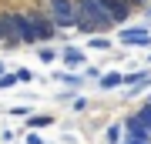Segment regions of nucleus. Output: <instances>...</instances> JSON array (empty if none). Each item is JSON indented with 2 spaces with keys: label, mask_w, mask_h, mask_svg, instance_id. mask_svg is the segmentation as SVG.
Returning a JSON list of instances; mask_svg holds the SVG:
<instances>
[{
  "label": "nucleus",
  "mask_w": 151,
  "mask_h": 144,
  "mask_svg": "<svg viewBox=\"0 0 151 144\" xmlns=\"http://www.w3.org/2000/svg\"><path fill=\"white\" fill-rule=\"evenodd\" d=\"M74 14H77V20L74 27L81 34H104V30H111V17L104 14V7L97 4V0H74Z\"/></svg>",
  "instance_id": "f257e3e1"
},
{
  "label": "nucleus",
  "mask_w": 151,
  "mask_h": 144,
  "mask_svg": "<svg viewBox=\"0 0 151 144\" xmlns=\"http://www.w3.org/2000/svg\"><path fill=\"white\" fill-rule=\"evenodd\" d=\"M47 17L54 20V27H74V0H47Z\"/></svg>",
  "instance_id": "f03ea898"
},
{
  "label": "nucleus",
  "mask_w": 151,
  "mask_h": 144,
  "mask_svg": "<svg viewBox=\"0 0 151 144\" xmlns=\"http://www.w3.org/2000/svg\"><path fill=\"white\" fill-rule=\"evenodd\" d=\"M27 20H30V27H34V37H37V44L54 40L57 27H54V20L47 17V10H27Z\"/></svg>",
  "instance_id": "7ed1b4c3"
},
{
  "label": "nucleus",
  "mask_w": 151,
  "mask_h": 144,
  "mask_svg": "<svg viewBox=\"0 0 151 144\" xmlns=\"http://www.w3.org/2000/svg\"><path fill=\"white\" fill-rule=\"evenodd\" d=\"M97 4L104 7V14L111 17V24H124L131 14H134V7H131L128 0H97Z\"/></svg>",
  "instance_id": "20e7f679"
},
{
  "label": "nucleus",
  "mask_w": 151,
  "mask_h": 144,
  "mask_svg": "<svg viewBox=\"0 0 151 144\" xmlns=\"http://www.w3.org/2000/svg\"><path fill=\"white\" fill-rule=\"evenodd\" d=\"M121 44H128V47H148L151 44V34L145 30V27H124V30L118 34Z\"/></svg>",
  "instance_id": "39448f33"
},
{
  "label": "nucleus",
  "mask_w": 151,
  "mask_h": 144,
  "mask_svg": "<svg viewBox=\"0 0 151 144\" xmlns=\"http://www.w3.org/2000/svg\"><path fill=\"white\" fill-rule=\"evenodd\" d=\"M14 27H17V40H20V44H37L34 27H30V20H27V14H14Z\"/></svg>",
  "instance_id": "423d86ee"
},
{
  "label": "nucleus",
  "mask_w": 151,
  "mask_h": 144,
  "mask_svg": "<svg viewBox=\"0 0 151 144\" xmlns=\"http://www.w3.org/2000/svg\"><path fill=\"white\" fill-rule=\"evenodd\" d=\"M124 131H128V138H131V141H151V131H148L145 124H141V121L134 117V114H131V117L124 121Z\"/></svg>",
  "instance_id": "0eeeda50"
},
{
  "label": "nucleus",
  "mask_w": 151,
  "mask_h": 144,
  "mask_svg": "<svg viewBox=\"0 0 151 144\" xmlns=\"http://www.w3.org/2000/svg\"><path fill=\"white\" fill-rule=\"evenodd\" d=\"M60 64H67V67H77V64H84V54L77 50V47H67L64 54H60Z\"/></svg>",
  "instance_id": "6e6552de"
},
{
  "label": "nucleus",
  "mask_w": 151,
  "mask_h": 144,
  "mask_svg": "<svg viewBox=\"0 0 151 144\" xmlns=\"http://www.w3.org/2000/svg\"><path fill=\"white\" fill-rule=\"evenodd\" d=\"M97 84H101L104 91H111V87H121V84H124V77L114 70V74H101V80H97Z\"/></svg>",
  "instance_id": "1a4fd4ad"
},
{
  "label": "nucleus",
  "mask_w": 151,
  "mask_h": 144,
  "mask_svg": "<svg viewBox=\"0 0 151 144\" xmlns=\"http://www.w3.org/2000/svg\"><path fill=\"white\" fill-rule=\"evenodd\" d=\"M134 117H138V121H141V124H145V128L151 131V101H145V104H141V111L134 114Z\"/></svg>",
  "instance_id": "9d476101"
},
{
  "label": "nucleus",
  "mask_w": 151,
  "mask_h": 144,
  "mask_svg": "<svg viewBox=\"0 0 151 144\" xmlns=\"http://www.w3.org/2000/svg\"><path fill=\"white\" fill-rule=\"evenodd\" d=\"M30 128H47V124H54V117H47V114H37V117H27Z\"/></svg>",
  "instance_id": "9b49d317"
},
{
  "label": "nucleus",
  "mask_w": 151,
  "mask_h": 144,
  "mask_svg": "<svg viewBox=\"0 0 151 144\" xmlns=\"http://www.w3.org/2000/svg\"><path fill=\"white\" fill-rule=\"evenodd\" d=\"M108 144H121V124H111L108 128Z\"/></svg>",
  "instance_id": "f8f14e48"
},
{
  "label": "nucleus",
  "mask_w": 151,
  "mask_h": 144,
  "mask_svg": "<svg viewBox=\"0 0 151 144\" xmlns=\"http://www.w3.org/2000/svg\"><path fill=\"white\" fill-rule=\"evenodd\" d=\"M87 47H94V50H108L111 40H108V37H94V40H87Z\"/></svg>",
  "instance_id": "ddd939ff"
},
{
  "label": "nucleus",
  "mask_w": 151,
  "mask_h": 144,
  "mask_svg": "<svg viewBox=\"0 0 151 144\" xmlns=\"http://www.w3.org/2000/svg\"><path fill=\"white\" fill-rule=\"evenodd\" d=\"M57 80L67 84V87H77V84H81V77H74V74H57Z\"/></svg>",
  "instance_id": "4468645a"
},
{
  "label": "nucleus",
  "mask_w": 151,
  "mask_h": 144,
  "mask_svg": "<svg viewBox=\"0 0 151 144\" xmlns=\"http://www.w3.org/2000/svg\"><path fill=\"white\" fill-rule=\"evenodd\" d=\"M17 84V74H0V87H14Z\"/></svg>",
  "instance_id": "2eb2a0df"
},
{
  "label": "nucleus",
  "mask_w": 151,
  "mask_h": 144,
  "mask_svg": "<svg viewBox=\"0 0 151 144\" xmlns=\"http://www.w3.org/2000/svg\"><path fill=\"white\" fill-rule=\"evenodd\" d=\"M40 60H54V50H50V47H40Z\"/></svg>",
  "instance_id": "dca6fc26"
},
{
  "label": "nucleus",
  "mask_w": 151,
  "mask_h": 144,
  "mask_svg": "<svg viewBox=\"0 0 151 144\" xmlns=\"http://www.w3.org/2000/svg\"><path fill=\"white\" fill-rule=\"evenodd\" d=\"M27 144H44V141L37 138V134H27Z\"/></svg>",
  "instance_id": "f3484780"
},
{
  "label": "nucleus",
  "mask_w": 151,
  "mask_h": 144,
  "mask_svg": "<svg viewBox=\"0 0 151 144\" xmlns=\"http://www.w3.org/2000/svg\"><path fill=\"white\" fill-rule=\"evenodd\" d=\"M124 144H151V141H131V138H124Z\"/></svg>",
  "instance_id": "a211bd4d"
},
{
  "label": "nucleus",
  "mask_w": 151,
  "mask_h": 144,
  "mask_svg": "<svg viewBox=\"0 0 151 144\" xmlns=\"http://www.w3.org/2000/svg\"><path fill=\"white\" fill-rule=\"evenodd\" d=\"M0 44H4V24H0Z\"/></svg>",
  "instance_id": "6ab92c4d"
},
{
  "label": "nucleus",
  "mask_w": 151,
  "mask_h": 144,
  "mask_svg": "<svg viewBox=\"0 0 151 144\" xmlns=\"http://www.w3.org/2000/svg\"><path fill=\"white\" fill-rule=\"evenodd\" d=\"M148 101H151V97H148Z\"/></svg>",
  "instance_id": "aec40b11"
}]
</instances>
